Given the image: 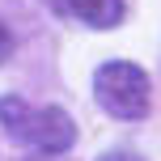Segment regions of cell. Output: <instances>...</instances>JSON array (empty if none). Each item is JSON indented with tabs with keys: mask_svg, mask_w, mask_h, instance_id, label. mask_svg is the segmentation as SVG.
<instances>
[{
	"mask_svg": "<svg viewBox=\"0 0 161 161\" xmlns=\"http://www.w3.org/2000/svg\"><path fill=\"white\" fill-rule=\"evenodd\" d=\"M42 4H51L55 13H68V0H42Z\"/></svg>",
	"mask_w": 161,
	"mask_h": 161,
	"instance_id": "obj_6",
	"label": "cell"
},
{
	"mask_svg": "<svg viewBox=\"0 0 161 161\" xmlns=\"http://www.w3.org/2000/svg\"><path fill=\"white\" fill-rule=\"evenodd\" d=\"M93 97L110 119H123V123H136L148 114L153 106V85H148V72L127 59H110L93 72Z\"/></svg>",
	"mask_w": 161,
	"mask_h": 161,
	"instance_id": "obj_2",
	"label": "cell"
},
{
	"mask_svg": "<svg viewBox=\"0 0 161 161\" xmlns=\"http://www.w3.org/2000/svg\"><path fill=\"white\" fill-rule=\"evenodd\" d=\"M8 55H13V34H8L4 25H0V64H4Z\"/></svg>",
	"mask_w": 161,
	"mask_h": 161,
	"instance_id": "obj_4",
	"label": "cell"
},
{
	"mask_svg": "<svg viewBox=\"0 0 161 161\" xmlns=\"http://www.w3.org/2000/svg\"><path fill=\"white\" fill-rule=\"evenodd\" d=\"M123 8H127V0H68V13L80 17L89 30H110V25H119Z\"/></svg>",
	"mask_w": 161,
	"mask_h": 161,
	"instance_id": "obj_3",
	"label": "cell"
},
{
	"mask_svg": "<svg viewBox=\"0 0 161 161\" xmlns=\"http://www.w3.org/2000/svg\"><path fill=\"white\" fill-rule=\"evenodd\" d=\"M30 161H64V157H42V153H38V157H30Z\"/></svg>",
	"mask_w": 161,
	"mask_h": 161,
	"instance_id": "obj_7",
	"label": "cell"
},
{
	"mask_svg": "<svg viewBox=\"0 0 161 161\" xmlns=\"http://www.w3.org/2000/svg\"><path fill=\"white\" fill-rule=\"evenodd\" d=\"M0 123L8 127V136L17 144L38 148L42 157H64L76 144V123L59 106H30L25 97L8 93L0 97Z\"/></svg>",
	"mask_w": 161,
	"mask_h": 161,
	"instance_id": "obj_1",
	"label": "cell"
},
{
	"mask_svg": "<svg viewBox=\"0 0 161 161\" xmlns=\"http://www.w3.org/2000/svg\"><path fill=\"white\" fill-rule=\"evenodd\" d=\"M102 161H140V157H131V153H106Z\"/></svg>",
	"mask_w": 161,
	"mask_h": 161,
	"instance_id": "obj_5",
	"label": "cell"
}]
</instances>
